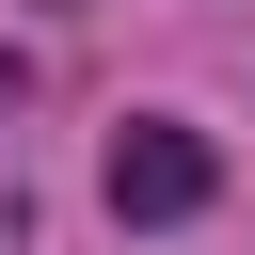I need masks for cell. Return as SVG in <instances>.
<instances>
[{"label": "cell", "mask_w": 255, "mask_h": 255, "mask_svg": "<svg viewBox=\"0 0 255 255\" xmlns=\"http://www.w3.org/2000/svg\"><path fill=\"white\" fill-rule=\"evenodd\" d=\"M207 175H223V159H207L191 128H128V143H112V207H128V223H175V207H207Z\"/></svg>", "instance_id": "1"}]
</instances>
